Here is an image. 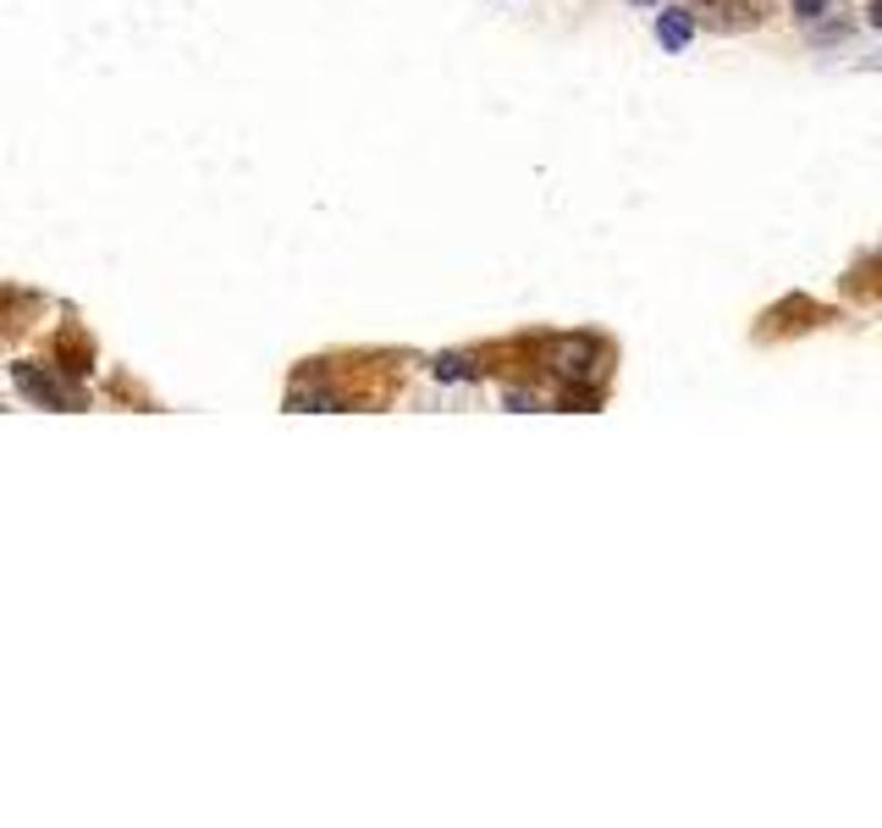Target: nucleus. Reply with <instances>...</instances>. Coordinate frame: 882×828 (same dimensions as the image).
I'll use <instances>...</instances> for the list:
<instances>
[{
	"label": "nucleus",
	"instance_id": "20e7f679",
	"mask_svg": "<svg viewBox=\"0 0 882 828\" xmlns=\"http://www.w3.org/2000/svg\"><path fill=\"white\" fill-rule=\"evenodd\" d=\"M794 11H800V17H822V11H828V0H794Z\"/></svg>",
	"mask_w": 882,
	"mask_h": 828
},
{
	"label": "nucleus",
	"instance_id": "f257e3e1",
	"mask_svg": "<svg viewBox=\"0 0 882 828\" xmlns=\"http://www.w3.org/2000/svg\"><path fill=\"white\" fill-rule=\"evenodd\" d=\"M690 33H695V28H690V17H684V11H662V17H657V39H662L668 50H684V44H690Z\"/></svg>",
	"mask_w": 882,
	"mask_h": 828
},
{
	"label": "nucleus",
	"instance_id": "f03ea898",
	"mask_svg": "<svg viewBox=\"0 0 882 828\" xmlns=\"http://www.w3.org/2000/svg\"><path fill=\"white\" fill-rule=\"evenodd\" d=\"M552 359H558L563 376H580V370H590L585 359H595V348L590 342H563V348H552Z\"/></svg>",
	"mask_w": 882,
	"mask_h": 828
},
{
	"label": "nucleus",
	"instance_id": "39448f33",
	"mask_svg": "<svg viewBox=\"0 0 882 828\" xmlns=\"http://www.w3.org/2000/svg\"><path fill=\"white\" fill-rule=\"evenodd\" d=\"M645 6H651V0H645Z\"/></svg>",
	"mask_w": 882,
	"mask_h": 828
},
{
	"label": "nucleus",
	"instance_id": "7ed1b4c3",
	"mask_svg": "<svg viewBox=\"0 0 882 828\" xmlns=\"http://www.w3.org/2000/svg\"><path fill=\"white\" fill-rule=\"evenodd\" d=\"M437 376H447V381H469L474 370H469V359H458V353H447V359H437Z\"/></svg>",
	"mask_w": 882,
	"mask_h": 828
}]
</instances>
